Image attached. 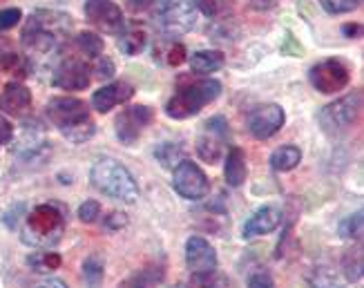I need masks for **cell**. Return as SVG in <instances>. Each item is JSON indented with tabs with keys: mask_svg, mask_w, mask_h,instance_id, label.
Instances as JSON below:
<instances>
[{
	"mask_svg": "<svg viewBox=\"0 0 364 288\" xmlns=\"http://www.w3.org/2000/svg\"><path fill=\"white\" fill-rule=\"evenodd\" d=\"M72 16L56 9H36L23 27V47L29 54H50L68 38Z\"/></svg>",
	"mask_w": 364,
	"mask_h": 288,
	"instance_id": "1",
	"label": "cell"
},
{
	"mask_svg": "<svg viewBox=\"0 0 364 288\" xmlns=\"http://www.w3.org/2000/svg\"><path fill=\"white\" fill-rule=\"evenodd\" d=\"M45 112L50 123L58 127L63 137H68L72 143H83L97 132L85 101L74 99V96H56L47 103Z\"/></svg>",
	"mask_w": 364,
	"mask_h": 288,
	"instance_id": "2",
	"label": "cell"
},
{
	"mask_svg": "<svg viewBox=\"0 0 364 288\" xmlns=\"http://www.w3.org/2000/svg\"><path fill=\"white\" fill-rule=\"evenodd\" d=\"M92 186L103 195L112 197L121 203H134L139 199V186L132 172L112 156H103L92 166L90 172Z\"/></svg>",
	"mask_w": 364,
	"mask_h": 288,
	"instance_id": "3",
	"label": "cell"
},
{
	"mask_svg": "<svg viewBox=\"0 0 364 288\" xmlns=\"http://www.w3.org/2000/svg\"><path fill=\"white\" fill-rule=\"evenodd\" d=\"M221 83L215 78H201V81H183L177 92L172 94V99L166 103V114L170 119H190L199 114V112L219 99Z\"/></svg>",
	"mask_w": 364,
	"mask_h": 288,
	"instance_id": "4",
	"label": "cell"
},
{
	"mask_svg": "<svg viewBox=\"0 0 364 288\" xmlns=\"http://www.w3.org/2000/svg\"><path fill=\"white\" fill-rule=\"evenodd\" d=\"M152 25L168 41L188 34L197 23V7L193 0H152Z\"/></svg>",
	"mask_w": 364,
	"mask_h": 288,
	"instance_id": "5",
	"label": "cell"
},
{
	"mask_svg": "<svg viewBox=\"0 0 364 288\" xmlns=\"http://www.w3.org/2000/svg\"><path fill=\"white\" fill-rule=\"evenodd\" d=\"M65 230V215L54 203H41L27 215L23 242L31 246H54Z\"/></svg>",
	"mask_w": 364,
	"mask_h": 288,
	"instance_id": "6",
	"label": "cell"
},
{
	"mask_svg": "<svg viewBox=\"0 0 364 288\" xmlns=\"http://www.w3.org/2000/svg\"><path fill=\"white\" fill-rule=\"evenodd\" d=\"M52 81L56 87L68 90V92L85 90L92 83V60L83 52H78L72 43L68 50L58 56Z\"/></svg>",
	"mask_w": 364,
	"mask_h": 288,
	"instance_id": "7",
	"label": "cell"
},
{
	"mask_svg": "<svg viewBox=\"0 0 364 288\" xmlns=\"http://www.w3.org/2000/svg\"><path fill=\"white\" fill-rule=\"evenodd\" d=\"M360 110H362V96L360 92H351L342 96V99L328 103L320 112V125L328 137H342L351 130L360 119Z\"/></svg>",
	"mask_w": 364,
	"mask_h": 288,
	"instance_id": "8",
	"label": "cell"
},
{
	"mask_svg": "<svg viewBox=\"0 0 364 288\" xmlns=\"http://www.w3.org/2000/svg\"><path fill=\"white\" fill-rule=\"evenodd\" d=\"M309 78H311V85L318 92L336 94V92H342L346 85H349L351 70L340 58H326V60H320L318 65L311 68Z\"/></svg>",
	"mask_w": 364,
	"mask_h": 288,
	"instance_id": "9",
	"label": "cell"
},
{
	"mask_svg": "<svg viewBox=\"0 0 364 288\" xmlns=\"http://www.w3.org/2000/svg\"><path fill=\"white\" fill-rule=\"evenodd\" d=\"M228 141V121L224 117H213L208 119L197 134V154L205 164H217L221 154H224V146Z\"/></svg>",
	"mask_w": 364,
	"mask_h": 288,
	"instance_id": "10",
	"label": "cell"
},
{
	"mask_svg": "<svg viewBox=\"0 0 364 288\" xmlns=\"http://www.w3.org/2000/svg\"><path fill=\"white\" fill-rule=\"evenodd\" d=\"M172 188H175L183 199L199 201L210 192V181L197 164L183 159L175 168V174H172Z\"/></svg>",
	"mask_w": 364,
	"mask_h": 288,
	"instance_id": "11",
	"label": "cell"
},
{
	"mask_svg": "<svg viewBox=\"0 0 364 288\" xmlns=\"http://www.w3.org/2000/svg\"><path fill=\"white\" fill-rule=\"evenodd\" d=\"M154 121V112L148 105H132L117 117V137L123 146H134L144 130Z\"/></svg>",
	"mask_w": 364,
	"mask_h": 288,
	"instance_id": "12",
	"label": "cell"
},
{
	"mask_svg": "<svg viewBox=\"0 0 364 288\" xmlns=\"http://www.w3.org/2000/svg\"><path fill=\"white\" fill-rule=\"evenodd\" d=\"M83 11L85 18L105 34H121L125 27L123 11L114 0H85Z\"/></svg>",
	"mask_w": 364,
	"mask_h": 288,
	"instance_id": "13",
	"label": "cell"
},
{
	"mask_svg": "<svg viewBox=\"0 0 364 288\" xmlns=\"http://www.w3.org/2000/svg\"><path fill=\"white\" fill-rule=\"evenodd\" d=\"M284 121H287V114H284V110L279 105H275V103L259 105L257 110L250 112L248 130L255 139L264 141V139H271L273 134H277L282 130Z\"/></svg>",
	"mask_w": 364,
	"mask_h": 288,
	"instance_id": "14",
	"label": "cell"
},
{
	"mask_svg": "<svg viewBox=\"0 0 364 288\" xmlns=\"http://www.w3.org/2000/svg\"><path fill=\"white\" fill-rule=\"evenodd\" d=\"M186 264L193 275H210L217 268V252L203 237H190L186 242Z\"/></svg>",
	"mask_w": 364,
	"mask_h": 288,
	"instance_id": "15",
	"label": "cell"
},
{
	"mask_svg": "<svg viewBox=\"0 0 364 288\" xmlns=\"http://www.w3.org/2000/svg\"><path fill=\"white\" fill-rule=\"evenodd\" d=\"M134 96V87L128 81H114L107 83L103 87H99L92 94V107L101 112V114H107L109 110H114L117 105L130 101Z\"/></svg>",
	"mask_w": 364,
	"mask_h": 288,
	"instance_id": "16",
	"label": "cell"
},
{
	"mask_svg": "<svg viewBox=\"0 0 364 288\" xmlns=\"http://www.w3.org/2000/svg\"><path fill=\"white\" fill-rule=\"evenodd\" d=\"M282 226V210L277 206H264L259 210L252 213V217H248V221L244 223V237H259V235H268Z\"/></svg>",
	"mask_w": 364,
	"mask_h": 288,
	"instance_id": "17",
	"label": "cell"
},
{
	"mask_svg": "<svg viewBox=\"0 0 364 288\" xmlns=\"http://www.w3.org/2000/svg\"><path fill=\"white\" fill-rule=\"evenodd\" d=\"M31 107V92L18 81H11L5 85L3 94H0V110L9 117H23Z\"/></svg>",
	"mask_w": 364,
	"mask_h": 288,
	"instance_id": "18",
	"label": "cell"
},
{
	"mask_svg": "<svg viewBox=\"0 0 364 288\" xmlns=\"http://www.w3.org/2000/svg\"><path fill=\"white\" fill-rule=\"evenodd\" d=\"M146 45H148V31H146L144 25H139V23L125 25L123 31L119 34V50L125 56L141 54L146 50Z\"/></svg>",
	"mask_w": 364,
	"mask_h": 288,
	"instance_id": "19",
	"label": "cell"
},
{
	"mask_svg": "<svg viewBox=\"0 0 364 288\" xmlns=\"http://www.w3.org/2000/svg\"><path fill=\"white\" fill-rule=\"evenodd\" d=\"M224 174H226V181L230 188H240L244 181H246V174H248V168H246V154L242 148L232 146L226 154V166H224Z\"/></svg>",
	"mask_w": 364,
	"mask_h": 288,
	"instance_id": "20",
	"label": "cell"
},
{
	"mask_svg": "<svg viewBox=\"0 0 364 288\" xmlns=\"http://www.w3.org/2000/svg\"><path fill=\"white\" fill-rule=\"evenodd\" d=\"M0 70L11 72L16 76H27L29 72L27 60L14 50V45L5 36H0Z\"/></svg>",
	"mask_w": 364,
	"mask_h": 288,
	"instance_id": "21",
	"label": "cell"
},
{
	"mask_svg": "<svg viewBox=\"0 0 364 288\" xmlns=\"http://www.w3.org/2000/svg\"><path fill=\"white\" fill-rule=\"evenodd\" d=\"M186 47L181 43H175V41H159L154 45V60L164 63V65H170V68H179L181 63H186Z\"/></svg>",
	"mask_w": 364,
	"mask_h": 288,
	"instance_id": "22",
	"label": "cell"
},
{
	"mask_svg": "<svg viewBox=\"0 0 364 288\" xmlns=\"http://www.w3.org/2000/svg\"><path fill=\"white\" fill-rule=\"evenodd\" d=\"M224 63H226V58L221 52L201 50V52H195L193 58H190V68H193L195 74H213L224 68Z\"/></svg>",
	"mask_w": 364,
	"mask_h": 288,
	"instance_id": "23",
	"label": "cell"
},
{
	"mask_svg": "<svg viewBox=\"0 0 364 288\" xmlns=\"http://www.w3.org/2000/svg\"><path fill=\"white\" fill-rule=\"evenodd\" d=\"M302 161V150L297 146H282L271 154V166L277 172H289L299 166Z\"/></svg>",
	"mask_w": 364,
	"mask_h": 288,
	"instance_id": "24",
	"label": "cell"
},
{
	"mask_svg": "<svg viewBox=\"0 0 364 288\" xmlns=\"http://www.w3.org/2000/svg\"><path fill=\"white\" fill-rule=\"evenodd\" d=\"M74 47L78 52H83L92 63L97 60L99 56H103V50H105V45H103V38L99 34H94V31H81L74 41Z\"/></svg>",
	"mask_w": 364,
	"mask_h": 288,
	"instance_id": "25",
	"label": "cell"
},
{
	"mask_svg": "<svg viewBox=\"0 0 364 288\" xmlns=\"http://www.w3.org/2000/svg\"><path fill=\"white\" fill-rule=\"evenodd\" d=\"M164 277V270L161 268H144V270H136L130 277H125L119 288H150L152 284L161 282Z\"/></svg>",
	"mask_w": 364,
	"mask_h": 288,
	"instance_id": "26",
	"label": "cell"
},
{
	"mask_svg": "<svg viewBox=\"0 0 364 288\" xmlns=\"http://www.w3.org/2000/svg\"><path fill=\"white\" fill-rule=\"evenodd\" d=\"M154 156L159 159V164L164 168L175 170L183 161V148L179 143H161V146L154 150Z\"/></svg>",
	"mask_w": 364,
	"mask_h": 288,
	"instance_id": "27",
	"label": "cell"
},
{
	"mask_svg": "<svg viewBox=\"0 0 364 288\" xmlns=\"http://www.w3.org/2000/svg\"><path fill=\"white\" fill-rule=\"evenodd\" d=\"M103 275H105V264L103 260H99L97 255H92V257L85 260L83 264V277H85V284L90 288H99L103 284Z\"/></svg>",
	"mask_w": 364,
	"mask_h": 288,
	"instance_id": "28",
	"label": "cell"
},
{
	"mask_svg": "<svg viewBox=\"0 0 364 288\" xmlns=\"http://www.w3.org/2000/svg\"><path fill=\"white\" fill-rule=\"evenodd\" d=\"M63 260L58 252H34L29 257V266L36 270V273H52V270L60 268Z\"/></svg>",
	"mask_w": 364,
	"mask_h": 288,
	"instance_id": "29",
	"label": "cell"
},
{
	"mask_svg": "<svg viewBox=\"0 0 364 288\" xmlns=\"http://www.w3.org/2000/svg\"><path fill=\"white\" fill-rule=\"evenodd\" d=\"M193 3L203 16H208V18H219V16L226 11L228 0H193Z\"/></svg>",
	"mask_w": 364,
	"mask_h": 288,
	"instance_id": "30",
	"label": "cell"
},
{
	"mask_svg": "<svg viewBox=\"0 0 364 288\" xmlns=\"http://www.w3.org/2000/svg\"><path fill=\"white\" fill-rule=\"evenodd\" d=\"M340 235L344 239H360V235H362V213H355L346 219L340 226Z\"/></svg>",
	"mask_w": 364,
	"mask_h": 288,
	"instance_id": "31",
	"label": "cell"
},
{
	"mask_svg": "<svg viewBox=\"0 0 364 288\" xmlns=\"http://www.w3.org/2000/svg\"><path fill=\"white\" fill-rule=\"evenodd\" d=\"M326 14H349L358 7V0H320Z\"/></svg>",
	"mask_w": 364,
	"mask_h": 288,
	"instance_id": "32",
	"label": "cell"
},
{
	"mask_svg": "<svg viewBox=\"0 0 364 288\" xmlns=\"http://www.w3.org/2000/svg\"><path fill=\"white\" fill-rule=\"evenodd\" d=\"M23 21V11L18 7H7V9H0V31H7L14 29Z\"/></svg>",
	"mask_w": 364,
	"mask_h": 288,
	"instance_id": "33",
	"label": "cell"
},
{
	"mask_svg": "<svg viewBox=\"0 0 364 288\" xmlns=\"http://www.w3.org/2000/svg\"><path fill=\"white\" fill-rule=\"evenodd\" d=\"M92 74L97 78H112L114 76V63L103 54L92 63Z\"/></svg>",
	"mask_w": 364,
	"mask_h": 288,
	"instance_id": "34",
	"label": "cell"
},
{
	"mask_svg": "<svg viewBox=\"0 0 364 288\" xmlns=\"http://www.w3.org/2000/svg\"><path fill=\"white\" fill-rule=\"evenodd\" d=\"M97 217H101V203L99 201H85L81 208H78V219L83 223H94Z\"/></svg>",
	"mask_w": 364,
	"mask_h": 288,
	"instance_id": "35",
	"label": "cell"
},
{
	"mask_svg": "<svg viewBox=\"0 0 364 288\" xmlns=\"http://www.w3.org/2000/svg\"><path fill=\"white\" fill-rule=\"evenodd\" d=\"M128 226V215L125 213H109L107 217H105V228H109V230H121V228H125Z\"/></svg>",
	"mask_w": 364,
	"mask_h": 288,
	"instance_id": "36",
	"label": "cell"
},
{
	"mask_svg": "<svg viewBox=\"0 0 364 288\" xmlns=\"http://www.w3.org/2000/svg\"><path fill=\"white\" fill-rule=\"evenodd\" d=\"M282 54L299 56V54H304V47L293 38V34H287V38H284V43H282Z\"/></svg>",
	"mask_w": 364,
	"mask_h": 288,
	"instance_id": "37",
	"label": "cell"
},
{
	"mask_svg": "<svg viewBox=\"0 0 364 288\" xmlns=\"http://www.w3.org/2000/svg\"><path fill=\"white\" fill-rule=\"evenodd\" d=\"M273 277L268 273H255L250 279H248V286L246 288H273Z\"/></svg>",
	"mask_w": 364,
	"mask_h": 288,
	"instance_id": "38",
	"label": "cell"
},
{
	"mask_svg": "<svg viewBox=\"0 0 364 288\" xmlns=\"http://www.w3.org/2000/svg\"><path fill=\"white\" fill-rule=\"evenodd\" d=\"M11 137H14V125L5 117H0V148H3L5 143H9Z\"/></svg>",
	"mask_w": 364,
	"mask_h": 288,
	"instance_id": "39",
	"label": "cell"
},
{
	"mask_svg": "<svg viewBox=\"0 0 364 288\" xmlns=\"http://www.w3.org/2000/svg\"><path fill=\"white\" fill-rule=\"evenodd\" d=\"M210 275H213V273H210ZM210 275H195L193 282L188 284V288H215Z\"/></svg>",
	"mask_w": 364,
	"mask_h": 288,
	"instance_id": "40",
	"label": "cell"
},
{
	"mask_svg": "<svg viewBox=\"0 0 364 288\" xmlns=\"http://www.w3.org/2000/svg\"><path fill=\"white\" fill-rule=\"evenodd\" d=\"M125 5L130 11H144L152 5V0H125Z\"/></svg>",
	"mask_w": 364,
	"mask_h": 288,
	"instance_id": "41",
	"label": "cell"
},
{
	"mask_svg": "<svg viewBox=\"0 0 364 288\" xmlns=\"http://www.w3.org/2000/svg\"><path fill=\"white\" fill-rule=\"evenodd\" d=\"M360 31H362V27H360L358 23H349V25H344V27H342V34H344L346 38H358V36H360Z\"/></svg>",
	"mask_w": 364,
	"mask_h": 288,
	"instance_id": "42",
	"label": "cell"
},
{
	"mask_svg": "<svg viewBox=\"0 0 364 288\" xmlns=\"http://www.w3.org/2000/svg\"><path fill=\"white\" fill-rule=\"evenodd\" d=\"M248 3L255 9H273L277 5V0H248Z\"/></svg>",
	"mask_w": 364,
	"mask_h": 288,
	"instance_id": "43",
	"label": "cell"
},
{
	"mask_svg": "<svg viewBox=\"0 0 364 288\" xmlns=\"http://www.w3.org/2000/svg\"><path fill=\"white\" fill-rule=\"evenodd\" d=\"M38 288H70L65 282H60V279H45L38 284Z\"/></svg>",
	"mask_w": 364,
	"mask_h": 288,
	"instance_id": "44",
	"label": "cell"
}]
</instances>
